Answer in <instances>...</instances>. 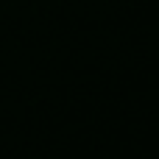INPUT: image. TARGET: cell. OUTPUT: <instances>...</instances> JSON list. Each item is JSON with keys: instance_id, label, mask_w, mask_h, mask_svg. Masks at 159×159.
<instances>
[]
</instances>
